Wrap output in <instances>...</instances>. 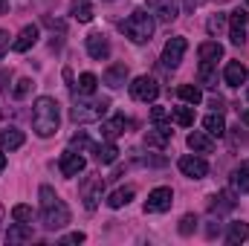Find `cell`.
Segmentation results:
<instances>
[{"instance_id":"6da1fadb","label":"cell","mask_w":249,"mask_h":246,"mask_svg":"<svg viewBox=\"0 0 249 246\" xmlns=\"http://www.w3.org/2000/svg\"><path fill=\"white\" fill-rule=\"evenodd\" d=\"M41 220H44V226L47 229H64L67 223H70V209L64 206V200L50 188V185H41Z\"/></svg>"},{"instance_id":"7a4b0ae2","label":"cell","mask_w":249,"mask_h":246,"mask_svg":"<svg viewBox=\"0 0 249 246\" xmlns=\"http://www.w3.org/2000/svg\"><path fill=\"white\" fill-rule=\"evenodd\" d=\"M58 122H61V116H58V102L50 99V96H41V99L32 105V127H35V133H38L41 139H50V136L58 130Z\"/></svg>"},{"instance_id":"3957f363","label":"cell","mask_w":249,"mask_h":246,"mask_svg":"<svg viewBox=\"0 0 249 246\" xmlns=\"http://www.w3.org/2000/svg\"><path fill=\"white\" fill-rule=\"evenodd\" d=\"M107 107H110V99H90V96H84V93H78L75 99H72V107H70V119L78 124L84 122H99L105 113H107Z\"/></svg>"},{"instance_id":"277c9868","label":"cell","mask_w":249,"mask_h":246,"mask_svg":"<svg viewBox=\"0 0 249 246\" xmlns=\"http://www.w3.org/2000/svg\"><path fill=\"white\" fill-rule=\"evenodd\" d=\"M154 18H151V12L148 9H136V12H130V18L122 23V32L133 41V44H148L151 38H154Z\"/></svg>"},{"instance_id":"5b68a950","label":"cell","mask_w":249,"mask_h":246,"mask_svg":"<svg viewBox=\"0 0 249 246\" xmlns=\"http://www.w3.org/2000/svg\"><path fill=\"white\" fill-rule=\"evenodd\" d=\"M171 203H174V191L165 188V185H160V188H154V191L148 194V200H145V211H148V214H162V211L171 209Z\"/></svg>"},{"instance_id":"8992f818","label":"cell","mask_w":249,"mask_h":246,"mask_svg":"<svg viewBox=\"0 0 249 246\" xmlns=\"http://www.w3.org/2000/svg\"><path fill=\"white\" fill-rule=\"evenodd\" d=\"M157 96H160V87H157V81L151 75H139V78L130 81V99H136V102H154Z\"/></svg>"},{"instance_id":"52a82bcc","label":"cell","mask_w":249,"mask_h":246,"mask_svg":"<svg viewBox=\"0 0 249 246\" xmlns=\"http://www.w3.org/2000/svg\"><path fill=\"white\" fill-rule=\"evenodd\" d=\"M84 47H87V55L96 58V61H107V58H110V41H107V35H102V32H90V35L84 38Z\"/></svg>"},{"instance_id":"ba28073f","label":"cell","mask_w":249,"mask_h":246,"mask_svg":"<svg viewBox=\"0 0 249 246\" xmlns=\"http://www.w3.org/2000/svg\"><path fill=\"white\" fill-rule=\"evenodd\" d=\"M188 50V41L186 38H171L168 44H165V50H162V64L168 67V70H177L180 67V61H183V55H186Z\"/></svg>"},{"instance_id":"9c48e42d","label":"cell","mask_w":249,"mask_h":246,"mask_svg":"<svg viewBox=\"0 0 249 246\" xmlns=\"http://www.w3.org/2000/svg\"><path fill=\"white\" fill-rule=\"evenodd\" d=\"M102 191H105V180L102 177H87L84 185H81V200H84V209L93 211L102 200Z\"/></svg>"},{"instance_id":"30bf717a","label":"cell","mask_w":249,"mask_h":246,"mask_svg":"<svg viewBox=\"0 0 249 246\" xmlns=\"http://www.w3.org/2000/svg\"><path fill=\"white\" fill-rule=\"evenodd\" d=\"M148 12L157 15L162 23H171L180 15V0H148Z\"/></svg>"},{"instance_id":"8fae6325","label":"cell","mask_w":249,"mask_h":246,"mask_svg":"<svg viewBox=\"0 0 249 246\" xmlns=\"http://www.w3.org/2000/svg\"><path fill=\"white\" fill-rule=\"evenodd\" d=\"M247 23H249V15L244 9H238V12L229 15V38H232L235 47H241L247 41Z\"/></svg>"},{"instance_id":"7c38bea8","label":"cell","mask_w":249,"mask_h":246,"mask_svg":"<svg viewBox=\"0 0 249 246\" xmlns=\"http://www.w3.org/2000/svg\"><path fill=\"white\" fill-rule=\"evenodd\" d=\"M177 165H180V171H183L186 177H191V180H203V177L209 174V162H206L203 157H191V154H188V157H180Z\"/></svg>"},{"instance_id":"4fadbf2b","label":"cell","mask_w":249,"mask_h":246,"mask_svg":"<svg viewBox=\"0 0 249 246\" xmlns=\"http://www.w3.org/2000/svg\"><path fill=\"white\" fill-rule=\"evenodd\" d=\"M58 168H61L64 177H78V174L84 171V157H81V154H75V151L70 148V151H64V154H61Z\"/></svg>"},{"instance_id":"5bb4252c","label":"cell","mask_w":249,"mask_h":246,"mask_svg":"<svg viewBox=\"0 0 249 246\" xmlns=\"http://www.w3.org/2000/svg\"><path fill=\"white\" fill-rule=\"evenodd\" d=\"M35 41H38V26L29 23V26H23V29L18 32V38L12 41V50H15V53H26V50L35 47Z\"/></svg>"},{"instance_id":"9a60e30c","label":"cell","mask_w":249,"mask_h":246,"mask_svg":"<svg viewBox=\"0 0 249 246\" xmlns=\"http://www.w3.org/2000/svg\"><path fill=\"white\" fill-rule=\"evenodd\" d=\"M188 148H191L194 154H212V151H214V139H212V133H206V130H191V133H188Z\"/></svg>"},{"instance_id":"2e32d148","label":"cell","mask_w":249,"mask_h":246,"mask_svg":"<svg viewBox=\"0 0 249 246\" xmlns=\"http://www.w3.org/2000/svg\"><path fill=\"white\" fill-rule=\"evenodd\" d=\"M247 67L241 61H229L226 64V70H223V81L229 84V87H241V84H247Z\"/></svg>"},{"instance_id":"e0dca14e","label":"cell","mask_w":249,"mask_h":246,"mask_svg":"<svg viewBox=\"0 0 249 246\" xmlns=\"http://www.w3.org/2000/svg\"><path fill=\"white\" fill-rule=\"evenodd\" d=\"M102 81H105V84H107L110 90H119L124 81H127V67H124V64H110V67L105 70Z\"/></svg>"},{"instance_id":"ac0fdd59","label":"cell","mask_w":249,"mask_h":246,"mask_svg":"<svg viewBox=\"0 0 249 246\" xmlns=\"http://www.w3.org/2000/svg\"><path fill=\"white\" fill-rule=\"evenodd\" d=\"M197 55H200V64H217L223 58V47L217 41H203L197 47Z\"/></svg>"},{"instance_id":"d6986e66","label":"cell","mask_w":249,"mask_h":246,"mask_svg":"<svg viewBox=\"0 0 249 246\" xmlns=\"http://www.w3.org/2000/svg\"><path fill=\"white\" fill-rule=\"evenodd\" d=\"M23 130H18V127H6V130H0V148L3 151H18L20 145H23Z\"/></svg>"},{"instance_id":"ffe728a7","label":"cell","mask_w":249,"mask_h":246,"mask_svg":"<svg viewBox=\"0 0 249 246\" xmlns=\"http://www.w3.org/2000/svg\"><path fill=\"white\" fill-rule=\"evenodd\" d=\"M168 139H171V127H165V124H157L154 130H148V136H145V145H148V148H165V145H168Z\"/></svg>"},{"instance_id":"44dd1931","label":"cell","mask_w":249,"mask_h":246,"mask_svg":"<svg viewBox=\"0 0 249 246\" xmlns=\"http://www.w3.org/2000/svg\"><path fill=\"white\" fill-rule=\"evenodd\" d=\"M6 241H9V244H26V241H32V226L15 220V223L9 226V232H6Z\"/></svg>"},{"instance_id":"7402d4cb","label":"cell","mask_w":249,"mask_h":246,"mask_svg":"<svg viewBox=\"0 0 249 246\" xmlns=\"http://www.w3.org/2000/svg\"><path fill=\"white\" fill-rule=\"evenodd\" d=\"M93 154H96V162H102V165H110V162H116V159H119V148H116L113 142L93 145Z\"/></svg>"},{"instance_id":"603a6c76","label":"cell","mask_w":249,"mask_h":246,"mask_svg":"<svg viewBox=\"0 0 249 246\" xmlns=\"http://www.w3.org/2000/svg\"><path fill=\"white\" fill-rule=\"evenodd\" d=\"M70 15H72L78 23H90V20H93V3H90V0H72V3H70Z\"/></svg>"},{"instance_id":"cb8c5ba5","label":"cell","mask_w":249,"mask_h":246,"mask_svg":"<svg viewBox=\"0 0 249 246\" xmlns=\"http://www.w3.org/2000/svg\"><path fill=\"white\" fill-rule=\"evenodd\" d=\"M133 197H136V188H133V185H124V188H116V191L107 197V206H110V209H122V206H127Z\"/></svg>"},{"instance_id":"d4e9b609","label":"cell","mask_w":249,"mask_h":246,"mask_svg":"<svg viewBox=\"0 0 249 246\" xmlns=\"http://www.w3.org/2000/svg\"><path fill=\"white\" fill-rule=\"evenodd\" d=\"M124 127H127V119H124V116H116V119H110V122L102 124V133H105L107 142H113V139H119L124 133Z\"/></svg>"},{"instance_id":"484cf974","label":"cell","mask_w":249,"mask_h":246,"mask_svg":"<svg viewBox=\"0 0 249 246\" xmlns=\"http://www.w3.org/2000/svg\"><path fill=\"white\" fill-rule=\"evenodd\" d=\"M232 188L241 191V194H247L249 191V159L247 162H241V168L232 171Z\"/></svg>"},{"instance_id":"4316f807","label":"cell","mask_w":249,"mask_h":246,"mask_svg":"<svg viewBox=\"0 0 249 246\" xmlns=\"http://www.w3.org/2000/svg\"><path fill=\"white\" fill-rule=\"evenodd\" d=\"M209 209H212V214H223V211H232V209H235V200H232L229 191H223V194H214V197H212Z\"/></svg>"},{"instance_id":"83f0119b","label":"cell","mask_w":249,"mask_h":246,"mask_svg":"<svg viewBox=\"0 0 249 246\" xmlns=\"http://www.w3.org/2000/svg\"><path fill=\"white\" fill-rule=\"evenodd\" d=\"M226 241H229L232 246L247 244V241H249V223H232V226H229V232H226Z\"/></svg>"},{"instance_id":"f1b7e54d","label":"cell","mask_w":249,"mask_h":246,"mask_svg":"<svg viewBox=\"0 0 249 246\" xmlns=\"http://www.w3.org/2000/svg\"><path fill=\"white\" fill-rule=\"evenodd\" d=\"M203 127H206V133H212V136H223V133H226V122H223L220 113H209V116L203 119Z\"/></svg>"},{"instance_id":"f546056e","label":"cell","mask_w":249,"mask_h":246,"mask_svg":"<svg viewBox=\"0 0 249 246\" xmlns=\"http://www.w3.org/2000/svg\"><path fill=\"white\" fill-rule=\"evenodd\" d=\"M177 96H180L186 105H191V107L203 102V93H200V87H197V84H183V87L177 90Z\"/></svg>"},{"instance_id":"4dcf8cb0","label":"cell","mask_w":249,"mask_h":246,"mask_svg":"<svg viewBox=\"0 0 249 246\" xmlns=\"http://www.w3.org/2000/svg\"><path fill=\"white\" fill-rule=\"evenodd\" d=\"M200 84L209 90L217 87V67L214 64H200Z\"/></svg>"},{"instance_id":"1f68e13d","label":"cell","mask_w":249,"mask_h":246,"mask_svg":"<svg viewBox=\"0 0 249 246\" xmlns=\"http://www.w3.org/2000/svg\"><path fill=\"white\" fill-rule=\"evenodd\" d=\"M96 87H99V78H96L93 72H81V75H78V93L93 96V93H96Z\"/></svg>"},{"instance_id":"d6a6232c","label":"cell","mask_w":249,"mask_h":246,"mask_svg":"<svg viewBox=\"0 0 249 246\" xmlns=\"http://www.w3.org/2000/svg\"><path fill=\"white\" fill-rule=\"evenodd\" d=\"M171 119L180 124V127H191V124H194V107H191V105H188V107H174Z\"/></svg>"},{"instance_id":"836d02e7","label":"cell","mask_w":249,"mask_h":246,"mask_svg":"<svg viewBox=\"0 0 249 246\" xmlns=\"http://www.w3.org/2000/svg\"><path fill=\"white\" fill-rule=\"evenodd\" d=\"M223 29H226V15L217 12V15H212V18L206 20V32H209V35H220Z\"/></svg>"},{"instance_id":"e575fe53","label":"cell","mask_w":249,"mask_h":246,"mask_svg":"<svg viewBox=\"0 0 249 246\" xmlns=\"http://www.w3.org/2000/svg\"><path fill=\"white\" fill-rule=\"evenodd\" d=\"M12 217H15L18 223H32L35 211H32V206H26V203H18V206L12 209Z\"/></svg>"},{"instance_id":"d590c367","label":"cell","mask_w":249,"mask_h":246,"mask_svg":"<svg viewBox=\"0 0 249 246\" xmlns=\"http://www.w3.org/2000/svg\"><path fill=\"white\" fill-rule=\"evenodd\" d=\"M29 90H32V78H20V81L15 84V90H12V96L20 102V99H26V96H29Z\"/></svg>"},{"instance_id":"8d00e7d4","label":"cell","mask_w":249,"mask_h":246,"mask_svg":"<svg viewBox=\"0 0 249 246\" xmlns=\"http://www.w3.org/2000/svg\"><path fill=\"white\" fill-rule=\"evenodd\" d=\"M197 229V217L194 214H183V220H180V235H191Z\"/></svg>"},{"instance_id":"74e56055","label":"cell","mask_w":249,"mask_h":246,"mask_svg":"<svg viewBox=\"0 0 249 246\" xmlns=\"http://www.w3.org/2000/svg\"><path fill=\"white\" fill-rule=\"evenodd\" d=\"M70 148H78V151H81V148H90V151H93V142L87 139V133H75V136L70 139Z\"/></svg>"},{"instance_id":"f35d334b","label":"cell","mask_w":249,"mask_h":246,"mask_svg":"<svg viewBox=\"0 0 249 246\" xmlns=\"http://www.w3.org/2000/svg\"><path fill=\"white\" fill-rule=\"evenodd\" d=\"M165 119H168V110L165 107H154L151 110V122L154 124H165Z\"/></svg>"},{"instance_id":"ab89813d","label":"cell","mask_w":249,"mask_h":246,"mask_svg":"<svg viewBox=\"0 0 249 246\" xmlns=\"http://www.w3.org/2000/svg\"><path fill=\"white\" fill-rule=\"evenodd\" d=\"M81 241H84V232H70L61 238V244H81Z\"/></svg>"},{"instance_id":"60d3db41","label":"cell","mask_w":249,"mask_h":246,"mask_svg":"<svg viewBox=\"0 0 249 246\" xmlns=\"http://www.w3.org/2000/svg\"><path fill=\"white\" fill-rule=\"evenodd\" d=\"M9 81H12V70H0V90H9Z\"/></svg>"},{"instance_id":"b9f144b4","label":"cell","mask_w":249,"mask_h":246,"mask_svg":"<svg viewBox=\"0 0 249 246\" xmlns=\"http://www.w3.org/2000/svg\"><path fill=\"white\" fill-rule=\"evenodd\" d=\"M6 50H9V32H3V29H0V61H3Z\"/></svg>"},{"instance_id":"7bdbcfd3","label":"cell","mask_w":249,"mask_h":246,"mask_svg":"<svg viewBox=\"0 0 249 246\" xmlns=\"http://www.w3.org/2000/svg\"><path fill=\"white\" fill-rule=\"evenodd\" d=\"M217 232H220V226H217V223H209V229H206V235H209V238H214Z\"/></svg>"},{"instance_id":"ee69618b","label":"cell","mask_w":249,"mask_h":246,"mask_svg":"<svg viewBox=\"0 0 249 246\" xmlns=\"http://www.w3.org/2000/svg\"><path fill=\"white\" fill-rule=\"evenodd\" d=\"M3 168H6V154L0 151V171H3Z\"/></svg>"},{"instance_id":"f6af8a7d","label":"cell","mask_w":249,"mask_h":246,"mask_svg":"<svg viewBox=\"0 0 249 246\" xmlns=\"http://www.w3.org/2000/svg\"><path fill=\"white\" fill-rule=\"evenodd\" d=\"M3 12H6V0H0V15H3Z\"/></svg>"},{"instance_id":"bcb514c9","label":"cell","mask_w":249,"mask_h":246,"mask_svg":"<svg viewBox=\"0 0 249 246\" xmlns=\"http://www.w3.org/2000/svg\"><path fill=\"white\" fill-rule=\"evenodd\" d=\"M244 122H247V124H249V110H247V113H244Z\"/></svg>"},{"instance_id":"7dc6e473","label":"cell","mask_w":249,"mask_h":246,"mask_svg":"<svg viewBox=\"0 0 249 246\" xmlns=\"http://www.w3.org/2000/svg\"><path fill=\"white\" fill-rule=\"evenodd\" d=\"M3 214H6V211H3V209H0V220H3Z\"/></svg>"},{"instance_id":"c3c4849f","label":"cell","mask_w":249,"mask_h":246,"mask_svg":"<svg viewBox=\"0 0 249 246\" xmlns=\"http://www.w3.org/2000/svg\"><path fill=\"white\" fill-rule=\"evenodd\" d=\"M247 3H249V0H247Z\"/></svg>"}]
</instances>
